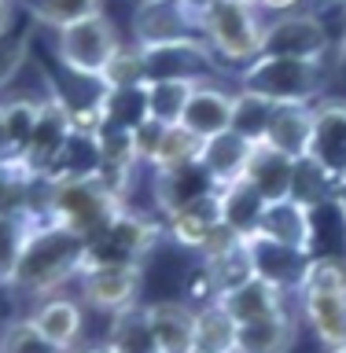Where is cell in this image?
<instances>
[{"label":"cell","instance_id":"6da1fadb","mask_svg":"<svg viewBox=\"0 0 346 353\" xmlns=\"http://www.w3.org/2000/svg\"><path fill=\"white\" fill-rule=\"evenodd\" d=\"M85 254H88L85 236L41 217L26 239V250H22V258L15 265L8 291L22 294L26 302H41L48 294H59L66 283L81 276Z\"/></svg>","mask_w":346,"mask_h":353},{"label":"cell","instance_id":"7a4b0ae2","mask_svg":"<svg viewBox=\"0 0 346 353\" xmlns=\"http://www.w3.org/2000/svg\"><path fill=\"white\" fill-rule=\"evenodd\" d=\"M199 37L206 41L210 55L225 66V70L240 74L251 66L265 48V19L254 4H232V0H210L199 8Z\"/></svg>","mask_w":346,"mask_h":353},{"label":"cell","instance_id":"3957f363","mask_svg":"<svg viewBox=\"0 0 346 353\" xmlns=\"http://www.w3.org/2000/svg\"><path fill=\"white\" fill-rule=\"evenodd\" d=\"M126 210V195L104 176H74V181H48L44 221L63 225L77 236L93 239Z\"/></svg>","mask_w":346,"mask_h":353},{"label":"cell","instance_id":"277c9868","mask_svg":"<svg viewBox=\"0 0 346 353\" xmlns=\"http://www.w3.org/2000/svg\"><path fill=\"white\" fill-rule=\"evenodd\" d=\"M236 88L269 99V103H317L328 88V63L258 55L236 74Z\"/></svg>","mask_w":346,"mask_h":353},{"label":"cell","instance_id":"5b68a950","mask_svg":"<svg viewBox=\"0 0 346 353\" xmlns=\"http://www.w3.org/2000/svg\"><path fill=\"white\" fill-rule=\"evenodd\" d=\"M118 44H122V33L107 19V11L52 33V52L59 66L74 77H85V81H99V74L110 63V55L118 52Z\"/></svg>","mask_w":346,"mask_h":353},{"label":"cell","instance_id":"8992f818","mask_svg":"<svg viewBox=\"0 0 346 353\" xmlns=\"http://www.w3.org/2000/svg\"><path fill=\"white\" fill-rule=\"evenodd\" d=\"M262 55H284V59L331 63V33L325 19L314 11H287L265 22V48Z\"/></svg>","mask_w":346,"mask_h":353},{"label":"cell","instance_id":"52a82bcc","mask_svg":"<svg viewBox=\"0 0 346 353\" xmlns=\"http://www.w3.org/2000/svg\"><path fill=\"white\" fill-rule=\"evenodd\" d=\"M140 280H144V265H85L77 276V302L93 313H107L115 316L122 309L137 305L140 294Z\"/></svg>","mask_w":346,"mask_h":353},{"label":"cell","instance_id":"ba28073f","mask_svg":"<svg viewBox=\"0 0 346 353\" xmlns=\"http://www.w3.org/2000/svg\"><path fill=\"white\" fill-rule=\"evenodd\" d=\"M199 37V19L184 0H137L133 8V44L159 48Z\"/></svg>","mask_w":346,"mask_h":353},{"label":"cell","instance_id":"9c48e42d","mask_svg":"<svg viewBox=\"0 0 346 353\" xmlns=\"http://www.w3.org/2000/svg\"><path fill=\"white\" fill-rule=\"evenodd\" d=\"M309 162H314L331 184L346 173V99L320 96L314 103V143H309Z\"/></svg>","mask_w":346,"mask_h":353},{"label":"cell","instance_id":"30bf717a","mask_svg":"<svg viewBox=\"0 0 346 353\" xmlns=\"http://www.w3.org/2000/svg\"><path fill=\"white\" fill-rule=\"evenodd\" d=\"M232 107H236V85L214 81V77H199L192 96L184 103L181 125L195 140H210L232 129Z\"/></svg>","mask_w":346,"mask_h":353},{"label":"cell","instance_id":"8fae6325","mask_svg":"<svg viewBox=\"0 0 346 353\" xmlns=\"http://www.w3.org/2000/svg\"><path fill=\"white\" fill-rule=\"evenodd\" d=\"M314 210L302 203V199H284V203H265L262 210V221L251 236H265L280 247H291L298 254H309L314 258V236H317V225H314Z\"/></svg>","mask_w":346,"mask_h":353},{"label":"cell","instance_id":"7c38bea8","mask_svg":"<svg viewBox=\"0 0 346 353\" xmlns=\"http://www.w3.org/2000/svg\"><path fill=\"white\" fill-rule=\"evenodd\" d=\"M37 331L52 342L59 353H70L81 346V335H85V305L77 302V294H48L41 302H33V309L26 313Z\"/></svg>","mask_w":346,"mask_h":353},{"label":"cell","instance_id":"4fadbf2b","mask_svg":"<svg viewBox=\"0 0 346 353\" xmlns=\"http://www.w3.org/2000/svg\"><path fill=\"white\" fill-rule=\"evenodd\" d=\"M258 143H269L273 151L287 154L291 162L309 159V143H314V103H276Z\"/></svg>","mask_w":346,"mask_h":353},{"label":"cell","instance_id":"5bb4252c","mask_svg":"<svg viewBox=\"0 0 346 353\" xmlns=\"http://www.w3.org/2000/svg\"><path fill=\"white\" fill-rule=\"evenodd\" d=\"M247 250H251L254 276L276 283L287 294H291V291L298 294L302 276H306V265H309V254H298L291 247H280V243H273V239H265V236H247Z\"/></svg>","mask_w":346,"mask_h":353},{"label":"cell","instance_id":"9a60e30c","mask_svg":"<svg viewBox=\"0 0 346 353\" xmlns=\"http://www.w3.org/2000/svg\"><path fill=\"white\" fill-rule=\"evenodd\" d=\"M214 302L225 309L236 324H251V320H262V316L280 313V309H291L287 305V291H280V287L269 283V280H262V276H247L243 283L221 291Z\"/></svg>","mask_w":346,"mask_h":353},{"label":"cell","instance_id":"2e32d148","mask_svg":"<svg viewBox=\"0 0 346 353\" xmlns=\"http://www.w3.org/2000/svg\"><path fill=\"white\" fill-rule=\"evenodd\" d=\"M295 165L298 162H291L280 151H273L269 143H254L247 170H243V181H247L265 203H284V199L295 195Z\"/></svg>","mask_w":346,"mask_h":353},{"label":"cell","instance_id":"e0dca14e","mask_svg":"<svg viewBox=\"0 0 346 353\" xmlns=\"http://www.w3.org/2000/svg\"><path fill=\"white\" fill-rule=\"evenodd\" d=\"M144 313L159 353H195V305L162 298V302H148Z\"/></svg>","mask_w":346,"mask_h":353},{"label":"cell","instance_id":"ac0fdd59","mask_svg":"<svg viewBox=\"0 0 346 353\" xmlns=\"http://www.w3.org/2000/svg\"><path fill=\"white\" fill-rule=\"evenodd\" d=\"M298 313L317 335V342L331 350H346V294L343 291H306L298 294Z\"/></svg>","mask_w":346,"mask_h":353},{"label":"cell","instance_id":"d6986e66","mask_svg":"<svg viewBox=\"0 0 346 353\" xmlns=\"http://www.w3.org/2000/svg\"><path fill=\"white\" fill-rule=\"evenodd\" d=\"M251 140H243L240 132H221V137H210L203 140V148H199V165H203V173L210 176V184L214 188H225L232 181H240L243 170H247V159H251Z\"/></svg>","mask_w":346,"mask_h":353},{"label":"cell","instance_id":"ffe728a7","mask_svg":"<svg viewBox=\"0 0 346 353\" xmlns=\"http://www.w3.org/2000/svg\"><path fill=\"white\" fill-rule=\"evenodd\" d=\"M298 339V320L291 309L251 320L236 327V353H291Z\"/></svg>","mask_w":346,"mask_h":353},{"label":"cell","instance_id":"44dd1931","mask_svg":"<svg viewBox=\"0 0 346 353\" xmlns=\"http://www.w3.org/2000/svg\"><path fill=\"white\" fill-rule=\"evenodd\" d=\"M221 225V210H218V192H210L195 203H188L173 214H166L162 221V236L173 239L177 247H188V250H199L206 239V232Z\"/></svg>","mask_w":346,"mask_h":353},{"label":"cell","instance_id":"7402d4cb","mask_svg":"<svg viewBox=\"0 0 346 353\" xmlns=\"http://www.w3.org/2000/svg\"><path fill=\"white\" fill-rule=\"evenodd\" d=\"M151 188H155V203H159L162 214H173V210H181L188 203H195V199L218 192L199 162L170 170V173H151Z\"/></svg>","mask_w":346,"mask_h":353},{"label":"cell","instance_id":"603a6c76","mask_svg":"<svg viewBox=\"0 0 346 353\" xmlns=\"http://www.w3.org/2000/svg\"><path fill=\"white\" fill-rule=\"evenodd\" d=\"M195 81L192 77H159V81H144L140 96H144V118L159 121V125H181L184 103L192 96Z\"/></svg>","mask_w":346,"mask_h":353},{"label":"cell","instance_id":"cb8c5ba5","mask_svg":"<svg viewBox=\"0 0 346 353\" xmlns=\"http://www.w3.org/2000/svg\"><path fill=\"white\" fill-rule=\"evenodd\" d=\"M104 346L110 353H159V342H155V335H151L148 313H144L140 302L110 316Z\"/></svg>","mask_w":346,"mask_h":353},{"label":"cell","instance_id":"d4e9b609","mask_svg":"<svg viewBox=\"0 0 346 353\" xmlns=\"http://www.w3.org/2000/svg\"><path fill=\"white\" fill-rule=\"evenodd\" d=\"M218 210H221V221H225L232 232H240V236H251V232L258 228V221H262L265 199L240 176V181L218 188Z\"/></svg>","mask_w":346,"mask_h":353},{"label":"cell","instance_id":"484cf974","mask_svg":"<svg viewBox=\"0 0 346 353\" xmlns=\"http://www.w3.org/2000/svg\"><path fill=\"white\" fill-rule=\"evenodd\" d=\"M236 320L218 302L195 309V353H236Z\"/></svg>","mask_w":346,"mask_h":353},{"label":"cell","instance_id":"4316f807","mask_svg":"<svg viewBox=\"0 0 346 353\" xmlns=\"http://www.w3.org/2000/svg\"><path fill=\"white\" fill-rule=\"evenodd\" d=\"M26 8V15L44 30H63V26H74L81 19H93V15H104V4L107 0H19Z\"/></svg>","mask_w":346,"mask_h":353},{"label":"cell","instance_id":"83f0119b","mask_svg":"<svg viewBox=\"0 0 346 353\" xmlns=\"http://www.w3.org/2000/svg\"><path fill=\"white\" fill-rule=\"evenodd\" d=\"M199 148L203 140H195L184 125H166L159 148H155L148 170L151 173H170V170H181V165H192L199 159Z\"/></svg>","mask_w":346,"mask_h":353},{"label":"cell","instance_id":"f1b7e54d","mask_svg":"<svg viewBox=\"0 0 346 353\" xmlns=\"http://www.w3.org/2000/svg\"><path fill=\"white\" fill-rule=\"evenodd\" d=\"M37 221L41 217H30V214H0V287L11 283L15 265L22 250H26V239Z\"/></svg>","mask_w":346,"mask_h":353},{"label":"cell","instance_id":"f546056e","mask_svg":"<svg viewBox=\"0 0 346 353\" xmlns=\"http://www.w3.org/2000/svg\"><path fill=\"white\" fill-rule=\"evenodd\" d=\"M144 85V55L133 41H122L118 52L110 55V63L99 74V88L104 92H129V88Z\"/></svg>","mask_w":346,"mask_h":353},{"label":"cell","instance_id":"4dcf8cb0","mask_svg":"<svg viewBox=\"0 0 346 353\" xmlns=\"http://www.w3.org/2000/svg\"><path fill=\"white\" fill-rule=\"evenodd\" d=\"M276 103H269V99L254 96V92H243V88H236V107H232V132H240L243 140L258 143L265 125H269Z\"/></svg>","mask_w":346,"mask_h":353},{"label":"cell","instance_id":"1f68e13d","mask_svg":"<svg viewBox=\"0 0 346 353\" xmlns=\"http://www.w3.org/2000/svg\"><path fill=\"white\" fill-rule=\"evenodd\" d=\"M0 353H59L30 316H15L0 327Z\"/></svg>","mask_w":346,"mask_h":353},{"label":"cell","instance_id":"d6a6232c","mask_svg":"<svg viewBox=\"0 0 346 353\" xmlns=\"http://www.w3.org/2000/svg\"><path fill=\"white\" fill-rule=\"evenodd\" d=\"M306 291H343L346 294V258H331V254L309 258L298 294H306Z\"/></svg>","mask_w":346,"mask_h":353},{"label":"cell","instance_id":"836d02e7","mask_svg":"<svg viewBox=\"0 0 346 353\" xmlns=\"http://www.w3.org/2000/svg\"><path fill=\"white\" fill-rule=\"evenodd\" d=\"M41 107H44V99H26V96L0 99V114H4L8 129H11V137H15V143H19V154H22V148H26V140H30L33 125H37Z\"/></svg>","mask_w":346,"mask_h":353},{"label":"cell","instance_id":"e575fe53","mask_svg":"<svg viewBox=\"0 0 346 353\" xmlns=\"http://www.w3.org/2000/svg\"><path fill=\"white\" fill-rule=\"evenodd\" d=\"M26 55H30V37L0 30V92L19 77V70L26 66Z\"/></svg>","mask_w":346,"mask_h":353},{"label":"cell","instance_id":"d590c367","mask_svg":"<svg viewBox=\"0 0 346 353\" xmlns=\"http://www.w3.org/2000/svg\"><path fill=\"white\" fill-rule=\"evenodd\" d=\"M0 165H19V143L11 137L4 114H0Z\"/></svg>","mask_w":346,"mask_h":353},{"label":"cell","instance_id":"8d00e7d4","mask_svg":"<svg viewBox=\"0 0 346 353\" xmlns=\"http://www.w3.org/2000/svg\"><path fill=\"white\" fill-rule=\"evenodd\" d=\"M302 4H306V0H254V8H258L265 19L287 15V11H302Z\"/></svg>","mask_w":346,"mask_h":353},{"label":"cell","instance_id":"74e56055","mask_svg":"<svg viewBox=\"0 0 346 353\" xmlns=\"http://www.w3.org/2000/svg\"><path fill=\"white\" fill-rule=\"evenodd\" d=\"M331 206L339 210V217H343V225H346V173L339 176L336 184H331Z\"/></svg>","mask_w":346,"mask_h":353},{"label":"cell","instance_id":"f35d334b","mask_svg":"<svg viewBox=\"0 0 346 353\" xmlns=\"http://www.w3.org/2000/svg\"><path fill=\"white\" fill-rule=\"evenodd\" d=\"M336 70L346 77V26H343V37L336 41Z\"/></svg>","mask_w":346,"mask_h":353},{"label":"cell","instance_id":"ab89813d","mask_svg":"<svg viewBox=\"0 0 346 353\" xmlns=\"http://www.w3.org/2000/svg\"><path fill=\"white\" fill-rule=\"evenodd\" d=\"M19 0H0V30H8V22H11V11H15Z\"/></svg>","mask_w":346,"mask_h":353},{"label":"cell","instance_id":"60d3db41","mask_svg":"<svg viewBox=\"0 0 346 353\" xmlns=\"http://www.w3.org/2000/svg\"><path fill=\"white\" fill-rule=\"evenodd\" d=\"M70 353H110V350L104 346V342H81V346L70 350Z\"/></svg>","mask_w":346,"mask_h":353},{"label":"cell","instance_id":"b9f144b4","mask_svg":"<svg viewBox=\"0 0 346 353\" xmlns=\"http://www.w3.org/2000/svg\"><path fill=\"white\" fill-rule=\"evenodd\" d=\"M184 4H188V8H192V11H195V15H199V8H206V4H210V0H184Z\"/></svg>","mask_w":346,"mask_h":353},{"label":"cell","instance_id":"7bdbcfd3","mask_svg":"<svg viewBox=\"0 0 346 353\" xmlns=\"http://www.w3.org/2000/svg\"><path fill=\"white\" fill-rule=\"evenodd\" d=\"M325 4H331V8H346V0H325Z\"/></svg>","mask_w":346,"mask_h":353},{"label":"cell","instance_id":"ee69618b","mask_svg":"<svg viewBox=\"0 0 346 353\" xmlns=\"http://www.w3.org/2000/svg\"><path fill=\"white\" fill-rule=\"evenodd\" d=\"M232 4H254V0H232Z\"/></svg>","mask_w":346,"mask_h":353},{"label":"cell","instance_id":"f6af8a7d","mask_svg":"<svg viewBox=\"0 0 346 353\" xmlns=\"http://www.w3.org/2000/svg\"><path fill=\"white\" fill-rule=\"evenodd\" d=\"M331 353H346V350H331Z\"/></svg>","mask_w":346,"mask_h":353}]
</instances>
